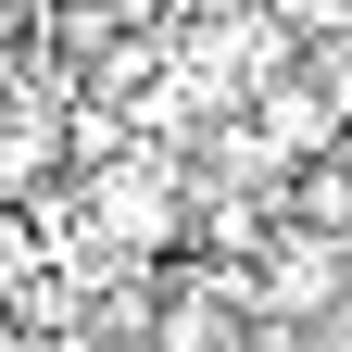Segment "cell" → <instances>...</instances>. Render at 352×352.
<instances>
[{
	"label": "cell",
	"mask_w": 352,
	"mask_h": 352,
	"mask_svg": "<svg viewBox=\"0 0 352 352\" xmlns=\"http://www.w3.org/2000/svg\"><path fill=\"white\" fill-rule=\"evenodd\" d=\"M340 289H352V252H340V239H277V252H264V277H252V315L315 327Z\"/></svg>",
	"instance_id": "6da1fadb"
},
{
	"label": "cell",
	"mask_w": 352,
	"mask_h": 352,
	"mask_svg": "<svg viewBox=\"0 0 352 352\" xmlns=\"http://www.w3.org/2000/svg\"><path fill=\"white\" fill-rule=\"evenodd\" d=\"M252 277H189L176 302H151V352H239Z\"/></svg>",
	"instance_id": "7a4b0ae2"
},
{
	"label": "cell",
	"mask_w": 352,
	"mask_h": 352,
	"mask_svg": "<svg viewBox=\"0 0 352 352\" xmlns=\"http://www.w3.org/2000/svg\"><path fill=\"white\" fill-rule=\"evenodd\" d=\"M289 239H340L352 252V151H315L289 176Z\"/></svg>",
	"instance_id": "3957f363"
},
{
	"label": "cell",
	"mask_w": 352,
	"mask_h": 352,
	"mask_svg": "<svg viewBox=\"0 0 352 352\" xmlns=\"http://www.w3.org/2000/svg\"><path fill=\"white\" fill-rule=\"evenodd\" d=\"M252 139H264V151H327V139H340V113H327V88H302V76H289V88H264V126H252Z\"/></svg>",
	"instance_id": "277c9868"
}]
</instances>
